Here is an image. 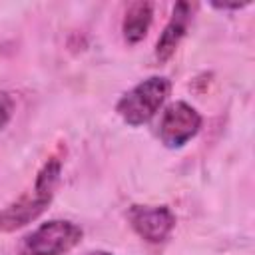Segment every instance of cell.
Instances as JSON below:
<instances>
[{
    "instance_id": "obj_1",
    "label": "cell",
    "mask_w": 255,
    "mask_h": 255,
    "mask_svg": "<svg viewBox=\"0 0 255 255\" xmlns=\"http://www.w3.org/2000/svg\"><path fill=\"white\" fill-rule=\"evenodd\" d=\"M60 173H62V159L58 155L48 157V161L40 167L34 179V187L0 211V233H12L32 223L36 217H40L54 197V189L60 181Z\"/></svg>"
},
{
    "instance_id": "obj_2",
    "label": "cell",
    "mask_w": 255,
    "mask_h": 255,
    "mask_svg": "<svg viewBox=\"0 0 255 255\" xmlns=\"http://www.w3.org/2000/svg\"><path fill=\"white\" fill-rule=\"evenodd\" d=\"M171 82L163 76H149L128 90L116 104L118 116L131 128L147 124L165 104Z\"/></svg>"
},
{
    "instance_id": "obj_3",
    "label": "cell",
    "mask_w": 255,
    "mask_h": 255,
    "mask_svg": "<svg viewBox=\"0 0 255 255\" xmlns=\"http://www.w3.org/2000/svg\"><path fill=\"white\" fill-rule=\"evenodd\" d=\"M82 227L68 219H50L28 235L18 245V255H64L82 241Z\"/></svg>"
},
{
    "instance_id": "obj_4",
    "label": "cell",
    "mask_w": 255,
    "mask_h": 255,
    "mask_svg": "<svg viewBox=\"0 0 255 255\" xmlns=\"http://www.w3.org/2000/svg\"><path fill=\"white\" fill-rule=\"evenodd\" d=\"M201 122V114L193 106L185 102H175L163 110L159 118L157 135L165 147L179 149L199 133Z\"/></svg>"
},
{
    "instance_id": "obj_5",
    "label": "cell",
    "mask_w": 255,
    "mask_h": 255,
    "mask_svg": "<svg viewBox=\"0 0 255 255\" xmlns=\"http://www.w3.org/2000/svg\"><path fill=\"white\" fill-rule=\"evenodd\" d=\"M128 219L131 229L147 243H163L175 227V215L167 205H131Z\"/></svg>"
},
{
    "instance_id": "obj_6",
    "label": "cell",
    "mask_w": 255,
    "mask_h": 255,
    "mask_svg": "<svg viewBox=\"0 0 255 255\" xmlns=\"http://www.w3.org/2000/svg\"><path fill=\"white\" fill-rule=\"evenodd\" d=\"M191 14H193V6L189 2H177L173 6L171 16L155 44V60L157 62H167L173 56V52L177 50L179 42L183 40L187 28H189Z\"/></svg>"
},
{
    "instance_id": "obj_7",
    "label": "cell",
    "mask_w": 255,
    "mask_h": 255,
    "mask_svg": "<svg viewBox=\"0 0 255 255\" xmlns=\"http://www.w3.org/2000/svg\"><path fill=\"white\" fill-rule=\"evenodd\" d=\"M151 20H153V4L151 2H131L126 10L124 22H122L124 40L131 46L141 42L151 26Z\"/></svg>"
},
{
    "instance_id": "obj_8",
    "label": "cell",
    "mask_w": 255,
    "mask_h": 255,
    "mask_svg": "<svg viewBox=\"0 0 255 255\" xmlns=\"http://www.w3.org/2000/svg\"><path fill=\"white\" fill-rule=\"evenodd\" d=\"M12 112H14V100L10 98V94L0 92V129L10 122Z\"/></svg>"
},
{
    "instance_id": "obj_9",
    "label": "cell",
    "mask_w": 255,
    "mask_h": 255,
    "mask_svg": "<svg viewBox=\"0 0 255 255\" xmlns=\"http://www.w3.org/2000/svg\"><path fill=\"white\" fill-rule=\"evenodd\" d=\"M247 4H213V8H217V10H241Z\"/></svg>"
},
{
    "instance_id": "obj_10",
    "label": "cell",
    "mask_w": 255,
    "mask_h": 255,
    "mask_svg": "<svg viewBox=\"0 0 255 255\" xmlns=\"http://www.w3.org/2000/svg\"><path fill=\"white\" fill-rule=\"evenodd\" d=\"M82 255H114V253H108V251H88V253H82Z\"/></svg>"
}]
</instances>
